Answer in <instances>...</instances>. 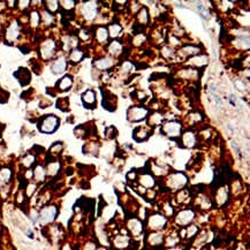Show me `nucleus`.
<instances>
[{
	"mask_svg": "<svg viewBox=\"0 0 250 250\" xmlns=\"http://www.w3.org/2000/svg\"><path fill=\"white\" fill-rule=\"evenodd\" d=\"M59 124H60V120L55 115L53 114L44 115L43 118H40L38 122V129L39 131L44 134H52L59 128Z\"/></svg>",
	"mask_w": 250,
	"mask_h": 250,
	"instance_id": "f257e3e1",
	"label": "nucleus"
},
{
	"mask_svg": "<svg viewBox=\"0 0 250 250\" xmlns=\"http://www.w3.org/2000/svg\"><path fill=\"white\" fill-rule=\"evenodd\" d=\"M149 111L145 109V107H142V106H135V107H130L127 112V118L129 121H134V122H137V121H141L143 119L146 118Z\"/></svg>",
	"mask_w": 250,
	"mask_h": 250,
	"instance_id": "f03ea898",
	"label": "nucleus"
},
{
	"mask_svg": "<svg viewBox=\"0 0 250 250\" xmlns=\"http://www.w3.org/2000/svg\"><path fill=\"white\" fill-rule=\"evenodd\" d=\"M161 131L166 135V136H170V137H178L180 136L181 134V124L176 122V121H171V122H167L165 124Z\"/></svg>",
	"mask_w": 250,
	"mask_h": 250,
	"instance_id": "7ed1b4c3",
	"label": "nucleus"
},
{
	"mask_svg": "<svg viewBox=\"0 0 250 250\" xmlns=\"http://www.w3.org/2000/svg\"><path fill=\"white\" fill-rule=\"evenodd\" d=\"M55 51V44L52 39H48L46 42H44L40 46V55L44 59H50Z\"/></svg>",
	"mask_w": 250,
	"mask_h": 250,
	"instance_id": "20e7f679",
	"label": "nucleus"
},
{
	"mask_svg": "<svg viewBox=\"0 0 250 250\" xmlns=\"http://www.w3.org/2000/svg\"><path fill=\"white\" fill-rule=\"evenodd\" d=\"M97 2L94 1H89V2H85L84 6L82 7V13L85 18L88 20H92L96 17L97 15Z\"/></svg>",
	"mask_w": 250,
	"mask_h": 250,
	"instance_id": "39448f33",
	"label": "nucleus"
},
{
	"mask_svg": "<svg viewBox=\"0 0 250 250\" xmlns=\"http://www.w3.org/2000/svg\"><path fill=\"white\" fill-rule=\"evenodd\" d=\"M14 76L18 80L21 85H27L28 83H30L31 74H30V72L27 68H20L17 72L14 73Z\"/></svg>",
	"mask_w": 250,
	"mask_h": 250,
	"instance_id": "423d86ee",
	"label": "nucleus"
},
{
	"mask_svg": "<svg viewBox=\"0 0 250 250\" xmlns=\"http://www.w3.org/2000/svg\"><path fill=\"white\" fill-rule=\"evenodd\" d=\"M82 102L87 109H94L96 105V94L92 90H87L82 94Z\"/></svg>",
	"mask_w": 250,
	"mask_h": 250,
	"instance_id": "0eeeda50",
	"label": "nucleus"
},
{
	"mask_svg": "<svg viewBox=\"0 0 250 250\" xmlns=\"http://www.w3.org/2000/svg\"><path fill=\"white\" fill-rule=\"evenodd\" d=\"M66 67H67V61H66V59L63 57H61V58L57 59L54 62L52 63L51 69H52V72L54 74L59 75V74H62L63 72L66 70Z\"/></svg>",
	"mask_w": 250,
	"mask_h": 250,
	"instance_id": "6e6552de",
	"label": "nucleus"
},
{
	"mask_svg": "<svg viewBox=\"0 0 250 250\" xmlns=\"http://www.w3.org/2000/svg\"><path fill=\"white\" fill-rule=\"evenodd\" d=\"M72 85H73V76H70V75L63 76V77L61 78V80H59L58 83L55 84V87H57L60 91H67V90H69V89L72 88Z\"/></svg>",
	"mask_w": 250,
	"mask_h": 250,
	"instance_id": "1a4fd4ad",
	"label": "nucleus"
},
{
	"mask_svg": "<svg viewBox=\"0 0 250 250\" xmlns=\"http://www.w3.org/2000/svg\"><path fill=\"white\" fill-rule=\"evenodd\" d=\"M150 136V130H148V128H143V127H137L134 131H133V137L137 142L145 141L148 137Z\"/></svg>",
	"mask_w": 250,
	"mask_h": 250,
	"instance_id": "9d476101",
	"label": "nucleus"
},
{
	"mask_svg": "<svg viewBox=\"0 0 250 250\" xmlns=\"http://www.w3.org/2000/svg\"><path fill=\"white\" fill-rule=\"evenodd\" d=\"M57 216V209L54 206H48V207H45L42 213H40V218L43 221L45 222H48V221H52L54 217Z\"/></svg>",
	"mask_w": 250,
	"mask_h": 250,
	"instance_id": "9b49d317",
	"label": "nucleus"
},
{
	"mask_svg": "<svg viewBox=\"0 0 250 250\" xmlns=\"http://www.w3.org/2000/svg\"><path fill=\"white\" fill-rule=\"evenodd\" d=\"M94 66L97 67V69L100 70H106L113 66V60L111 58H102L99 60H96L94 62Z\"/></svg>",
	"mask_w": 250,
	"mask_h": 250,
	"instance_id": "f8f14e48",
	"label": "nucleus"
},
{
	"mask_svg": "<svg viewBox=\"0 0 250 250\" xmlns=\"http://www.w3.org/2000/svg\"><path fill=\"white\" fill-rule=\"evenodd\" d=\"M182 144L183 146H187V148H192L196 143V136L194 135L192 131H186L183 135H182Z\"/></svg>",
	"mask_w": 250,
	"mask_h": 250,
	"instance_id": "ddd939ff",
	"label": "nucleus"
},
{
	"mask_svg": "<svg viewBox=\"0 0 250 250\" xmlns=\"http://www.w3.org/2000/svg\"><path fill=\"white\" fill-rule=\"evenodd\" d=\"M165 222H166L165 218L163 216H160V214H153L151 217V219H150V226L153 229H158V228L163 227L165 225Z\"/></svg>",
	"mask_w": 250,
	"mask_h": 250,
	"instance_id": "4468645a",
	"label": "nucleus"
},
{
	"mask_svg": "<svg viewBox=\"0 0 250 250\" xmlns=\"http://www.w3.org/2000/svg\"><path fill=\"white\" fill-rule=\"evenodd\" d=\"M96 38L99 43H105L109 39V31L105 27H98L96 30Z\"/></svg>",
	"mask_w": 250,
	"mask_h": 250,
	"instance_id": "2eb2a0df",
	"label": "nucleus"
},
{
	"mask_svg": "<svg viewBox=\"0 0 250 250\" xmlns=\"http://www.w3.org/2000/svg\"><path fill=\"white\" fill-rule=\"evenodd\" d=\"M194 218V213L189 210H186V211H182L181 213H179L178 216V222H180L181 225H186L188 222H190Z\"/></svg>",
	"mask_w": 250,
	"mask_h": 250,
	"instance_id": "dca6fc26",
	"label": "nucleus"
},
{
	"mask_svg": "<svg viewBox=\"0 0 250 250\" xmlns=\"http://www.w3.org/2000/svg\"><path fill=\"white\" fill-rule=\"evenodd\" d=\"M18 35H20L18 26L16 24V22H14V23H12V26L8 28L7 33H6V37H7V39H9V40H14V39H16V38L18 37Z\"/></svg>",
	"mask_w": 250,
	"mask_h": 250,
	"instance_id": "f3484780",
	"label": "nucleus"
},
{
	"mask_svg": "<svg viewBox=\"0 0 250 250\" xmlns=\"http://www.w3.org/2000/svg\"><path fill=\"white\" fill-rule=\"evenodd\" d=\"M83 58H84V53H83L81 50H78V48L72 50V52H70V54H69V60L74 63L80 62Z\"/></svg>",
	"mask_w": 250,
	"mask_h": 250,
	"instance_id": "a211bd4d",
	"label": "nucleus"
},
{
	"mask_svg": "<svg viewBox=\"0 0 250 250\" xmlns=\"http://www.w3.org/2000/svg\"><path fill=\"white\" fill-rule=\"evenodd\" d=\"M122 51V46L119 42L114 40V42H111L109 44V52L112 54V55H119Z\"/></svg>",
	"mask_w": 250,
	"mask_h": 250,
	"instance_id": "6ab92c4d",
	"label": "nucleus"
},
{
	"mask_svg": "<svg viewBox=\"0 0 250 250\" xmlns=\"http://www.w3.org/2000/svg\"><path fill=\"white\" fill-rule=\"evenodd\" d=\"M121 30H122V28H121V26H119L118 23H113V24L109 26V28H107L109 36H112V37H116V36H119V35H120V32H121Z\"/></svg>",
	"mask_w": 250,
	"mask_h": 250,
	"instance_id": "aec40b11",
	"label": "nucleus"
},
{
	"mask_svg": "<svg viewBox=\"0 0 250 250\" xmlns=\"http://www.w3.org/2000/svg\"><path fill=\"white\" fill-rule=\"evenodd\" d=\"M137 18H138V21L141 22L142 24H145V23L149 22V13H148V9L145 7L141 8L140 13L137 14Z\"/></svg>",
	"mask_w": 250,
	"mask_h": 250,
	"instance_id": "412c9836",
	"label": "nucleus"
},
{
	"mask_svg": "<svg viewBox=\"0 0 250 250\" xmlns=\"http://www.w3.org/2000/svg\"><path fill=\"white\" fill-rule=\"evenodd\" d=\"M68 106H69V100L68 98H59L57 102V107L61 111H68Z\"/></svg>",
	"mask_w": 250,
	"mask_h": 250,
	"instance_id": "4be33fe9",
	"label": "nucleus"
},
{
	"mask_svg": "<svg viewBox=\"0 0 250 250\" xmlns=\"http://www.w3.org/2000/svg\"><path fill=\"white\" fill-rule=\"evenodd\" d=\"M11 175H12V172L8 170V168H4L0 171V182H8V180L11 179Z\"/></svg>",
	"mask_w": 250,
	"mask_h": 250,
	"instance_id": "5701e85b",
	"label": "nucleus"
},
{
	"mask_svg": "<svg viewBox=\"0 0 250 250\" xmlns=\"http://www.w3.org/2000/svg\"><path fill=\"white\" fill-rule=\"evenodd\" d=\"M33 175H35V178H36L38 181H42V180H44V178H45V172H44V168H43L40 165H38V166L36 167L35 172H33Z\"/></svg>",
	"mask_w": 250,
	"mask_h": 250,
	"instance_id": "b1692460",
	"label": "nucleus"
},
{
	"mask_svg": "<svg viewBox=\"0 0 250 250\" xmlns=\"http://www.w3.org/2000/svg\"><path fill=\"white\" fill-rule=\"evenodd\" d=\"M39 21H40V15H39V13L38 12H32L31 14H30V23H31L32 27H37L38 26V23H39Z\"/></svg>",
	"mask_w": 250,
	"mask_h": 250,
	"instance_id": "393cba45",
	"label": "nucleus"
},
{
	"mask_svg": "<svg viewBox=\"0 0 250 250\" xmlns=\"http://www.w3.org/2000/svg\"><path fill=\"white\" fill-rule=\"evenodd\" d=\"M59 168H60V165H59V163H58V161H53V163L48 164V172H50L51 175L57 174L58 171H59Z\"/></svg>",
	"mask_w": 250,
	"mask_h": 250,
	"instance_id": "a878e982",
	"label": "nucleus"
},
{
	"mask_svg": "<svg viewBox=\"0 0 250 250\" xmlns=\"http://www.w3.org/2000/svg\"><path fill=\"white\" fill-rule=\"evenodd\" d=\"M47 6H46V8L50 11V14L51 13H54L55 11H58V8H59V2L58 1H47V2H45Z\"/></svg>",
	"mask_w": 250,
	"mask_h": 250,
	"instance_id": "bb28decb",
	"label": "nucleus"
},
{
	"mask_svg": "<svg viewBox=\"0 0 250 250\" xmlns=\"http://www.w3.org/2000/svg\"><path fill=\"white\" fill-rule=\"evenodd\" d=\"M144 180V183H142V185H144V186H146V187H152L153 186V178L152 176H150V175H143V178H142V181Z\"/></svg>",
	"mask_w": 250,
	"mask_h": 250,
	"instance_id": "cd10ccee",
	"label": "nucleus"
},
{
	"mask_svg": "<svg viewBox=\"0 0 250 250\" xmlns=\"http://www.w3.org/2000/svg\"><path fill=\"white\" fill-rule=\"evenodd\" d=\"M62 143L61 142H57V143H54L52 146H51V149H50V155L51 153H53V152H60L61 150H62Z\"/></svg>",
	"mask_w": 250,
	"mask_h": 250,
	"instance_id": "c85d7f7f",
	"label": "nucleus"
},
{
	"mask_svg": "<svg viewBox=\"0 0 250 250\" xmlns=\"http://www.w3.org/2000/svg\"><path fill=\"white\" fill-rule=\"evenodd\" d=\"M23 165L24 166H27V167H30L32 164H33V161H35V157L32 156V155H27V156L23 158Z\"/></svg>",
	"mask_w": 250,
	"mask_h": 250,
	"instance_id": "c756f323",
	"label": "nucleus"
},
{
	"mask_svg": "<svg viewBox=\"0 0 250 250\" xmlns=\"http://www.w3.org/2000/svg\"><path fill=\"white\" fill-rule=\"evenodd\" d=\"M42 18H43V21H44L45 24H51L52 20H53V15L50 14V13H47V12H44L43 15H42Z\"/></svg>",
	"mask_w": 250,
	"mask_h": 250,
	"instance_id": "7c9ffc66",
	"label": "nucleus"
},
{
	"mask_svg": "<svg viewBox=\"0 0 250 250\" xmlns=\"http://www.w3.org/2000/svg\"><path fill=\"white\" fill-rule=\"evenodd\" d=\"M60 5H65V6H62L63 9H66V11H72V9L74 8L75 2H74V1H61Z\"/></svg>",
	"mask_w": 250,
	"mask_h": 250,
	"instance_id": "2f4dec72",
	"label": "nucleus"
},
{
	"mask_svg": "<svg viewBox=\"0 0 250 250\" xmlns=\"http://www.w3.org/2000/svg\"><path fill=\"white\" fill-rule=\"evenodd\" d=\"M197 8L200 9V13H201V15L203 16V17L206 18V17H209V16H210V13H209L207 8H205L203 5H201V4H200V5L197 6Z\"/></svg>",
	"mask_w": 250,
	"mask_h": 250,
	"instance_id": "473e14b6",
	"label": "nucleus"
},
{
	"mask_svg": "<svg viewBox=\"0 0 250 250\" xmlns=\"http://www.w3.org/2000/svg\"><path fill=\"white\" fill-rule=\"evenodd\" d=\"M20 50H21V51H22V53H24V54H27V53H29V47L21 46V47H20Z\"/></svg>",
	"mask_w": 250,
	"mask_h": 250,
	"instance_id": "72a5a7b5",
	"label": "nucleus"
},
{
	"mask_svg": "<svg viewBox=\"0 0 250 250\" xmlns=\"http://www.w3.org/2000/svg\"><path fill=\"white\" fill-rule=\"evenodd\" d=\"M229 100H231V103H232V105H235L236 104V99H235L234 96H231V98H229Z\"/></svg>",
	"mask_w": 250,
	"mask_h": 250,
	"instance_id": "f704fd0d",
	"label": "nucleus"
},
{
	"mask_svg": "<svg viewBox=\"0 0 250 250\" xmlns=\"http://www.w3.org/2000/svg\"><path fill=\"white\" fill-rule=\"evenodd\" d=\"M0 30H1V27H0Z\"/></svg>",
	"mask_w": 250,
	"mask_h": 250,
	"instance_id": "c9c22d12",
	"label": "nucleus"
}]
</instances>
